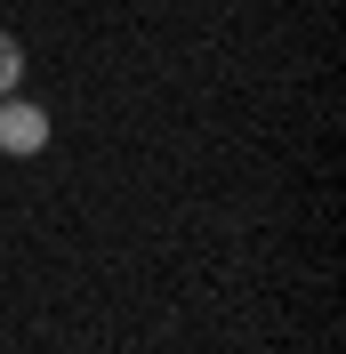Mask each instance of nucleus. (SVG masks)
<instances>
[{
  "instance_id": "1",
  "label": "nucleus",
  "mask_w": 346,
  "mask_h": 354,
  "mask_svg": "<svg viewBox=\"0 0 346 354\" xmlns=\"http://www.w3.org/2000/svg\"><path fill=\"white\" fill-rule=\"evenodd\" d=\"M48 145V113L24 97H0V153H41Z\"/></svg>"
},
{
  "instance_id": "2",
  "label": "nucleus",
  "mask_w": 346,
  "mask_h": 354,
  "mask_svg": "<svg viewBox=\"0 0 346 354\" xmlns=\"http://www.w3.org/2000/svg\"><path fill=\"white\" fill-rule=\"evenodd\" d=\"M17 81H24V48L0 32V97H17Z\"/></svg>"
}]
</instances>
